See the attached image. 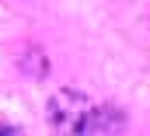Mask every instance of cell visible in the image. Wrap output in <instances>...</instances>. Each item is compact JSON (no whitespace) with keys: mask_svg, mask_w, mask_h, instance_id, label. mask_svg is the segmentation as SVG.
<instances>
[{"mask_svg":"<svg viewBox=\"0 0 150 136\" xmlns=\"http://www.w3.org/2000/svg\"><path fill=\"white\" fill-rule=\"evenodd\" d=\"M98 122V112L91 108V101L84 94L74 91H59L52 98V126L59 136H87Z\"/></svg>","mask_w":150,"mask_h":136,"instance_id":"cell-1","label":"cell"},{"mask_svg":"<svg viewBox=\"0 0 150 136\" xmlns=\"http://www.w3.org/2000/svg\"><path fill=\"white\" fill-rule=\"evenodd\" d=\"M0 136H25V129H18V126H0Z\"/></svg>","mask_w":150,"mask_h":136,"instance_id":"cell-2","label":"cell"}]
</instances>
